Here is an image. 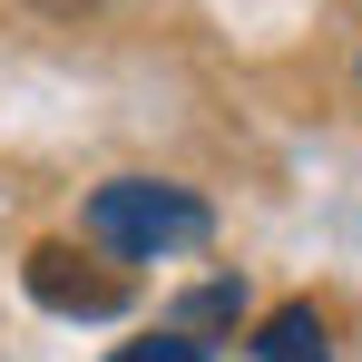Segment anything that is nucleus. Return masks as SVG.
Listing matches in <instances>:
<instances>
[{
	"mask_svg": "<svg viewBox=\"0 0 362 362\" xmlns=\"http://www.w3.org/2000/svg\"><path fill=\"white\" fill-rule=\"evenodd\" d=\"M206 196L186 186H157V177H108L88 196V235L118 245V255H177V245H206Z\"/></svg>",
	"mask_w": 362,
	"mask_h": 362,
	"instance_id": "1",
	"label": "nucleus"
},
{
	"mask_svg": "<svg viewBox=\"0 0 362 362\" xmlns=\"http://www.w3.org/2000/svg\"><path fill=\"white\" fill-rule=\"evenodd\" d=\"M20 284H30V303H49L69 323H108V313H127V294H137L118 264H98V255H78V245H30Z\"/></svg>",
	"mask_w": 362,
	"mask_h": 362,
	"instance_id": "2",
	"label": "nucleus"
},
{
	"mask_svg": "<svg viewBox=\"0 0 362 362\" xmlns=\"http://www.w3.org/2000/svg\"><path fill=\"white\" fill-rule=\"evenodd\" d=\"M255 362H333L323 313H313V303H274V313L255 323Z\"/></svg>",
	"mask_w": 362,
	"mask_h": 362,
	"instance_id": "3",
	"label": "nucleus"
},
{
	"mask_svg": "<svg viewBox=\"0 0 362 362\" xmlns=\"http://www.w3.org/2000/svg\"><path fill=\"white\" fill-rule=\"evenodd\" d=\"M216 323H245V284H235V274H216V284H196V294L177 303V333H186V343H206Z\"/></svg>",
	"mask_w": 362,
	"mask_h": 362,
	"instance_id": "4",
	"label": "nucleus"
},
{
	"mask_svg": "<svg viewBox=\"0 0 362 362\" xmlns=\"http://www.w3.org/2000/svg\"><path fill=\"white\" fill-rule=\"evenodd\" d=\"M108 362H206V343H186L177 323H167V333H147V343H118Z\"/></svg>",
	"mask_w": 362,
	"mask_h": 362,
	"instance_id": "5",
	"label": "nucleus"
},
{
	"mask_svg": "<svg viewBox=\"0 0 362 362\" xmlns=\"http://www.w3.org/2000/svg\"><path fill=\"white\" fill-rule=\"evenodd\" d=\"M59 10H69V0H59Z\"/></svg>",
	"mask_w": 362,
	"mask_h": 362,
	"instance_id": "6",
	"label": "nucleus"
}]
</instances>
